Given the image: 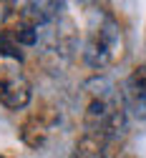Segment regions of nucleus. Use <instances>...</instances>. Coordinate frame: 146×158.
<instances>
[{
    "instance_id": "f257e3e1",
    "label": "nucleus",
    "mask_w": 146,
    "mask_h": 158,
    "mask_svg": "<svg viewBox=\"0 0 146 158\" xmlns=\"http://www.w3.org/2000/svg\"><path fill=\"white\" fill-rule=\"evenodd\" d=\"M123 48H126V43H123L121 25L111 15H103L98 25H93V30L88 33L86 48H83V60L93 70H106L123 58Z\"/></svg>"
},
{
    "instance_id": "f03ea898",
    "label": "nucleus",
    "mask_w": 146,
    "mask_h": 158,
    "mask_svg": "<svg viewBox=\"0 0 146 158\" xmlns=\"http://www.w3.org/2000/svg\"><path fill=\"white\" fill-rule=\"evenodd\" d=\"M33 98V88L20 73L0 75V103L10 110H23Z\"/></svg>"
},
{
    "instance_id": "7ed1b4c3",
    "label": "nucleus",
    "mask_w": 146,
    "mask_h": 158,
    "mask_svg": "<svg viewBox=\"0 0 146 158\" xmlns=\"http://www.w3.org/2000/svg\"><path fill=\"white\" fill-rule=\"evenodd\" d=\"M123 108L131 110L136 118H146V65L131 70V75L123 83Z\"/></svg>"
},
{
    "instance_id": "20e7f679",
    "label": "nucleus",
    "mask_w": 146,
    "mask_h": 158,
    "mask_svg": "<svg viewBox=\"0 0 146 158\" xmlns=\"http://www.w3.org/2000/svg\"><path fill=\"white\" fill-rule=\"evenodd\" d=\"M51 131H53V123L43 113H33L20 126V141L28 148H43L48 143V138H51Z\"/></svg>"
},
{
    "instance_id": "39448f33",
    "label": "nucleus",
    "mask_w": 146,
    "mask_h": 158,
    "mask_svg": "<svg viewBox=\"0 0 146 158\" xmlns=\"http://www.w3.org/2000/svg\"><path fill=\"white\" fill-rule=\"evenodd\" d=\"M60 10H63V3H46L43 0V3H25L20 13L28 23H33L40 30L43 25H51L53 20H58Z\"/></svg>"
},
{
    "instance_id": "423d86ee",
    "label": "nucleus",
    "mask_w": 146,
    "mask_h": 158,
    "mask_svg": "<svg viewBox=\"0 0 146 158\" xmlns=\"http://www.w3.org/2000/svg\"><path fill=\"white\" fill-rule=\"evenodd\" d=\"M108 146H111V143H108L103 135L86 131V133L76 141L71 158H106V156H108Z\"/></svg>"
},
{
    "instance_id": "0eeeda50",
    "label": "nucleus",
    "mask_w": 146,
    "mask_h": 158,
    "mask_svg": "<svg viewBox=\"0 0 146 158\" xmlns=\"http://www.w3.org/2000/svg\"><path fill=\"white\" fill-rule=\"evenodd\" d=\"M0 58H13V60H23V53L20 48L5 35V30L0 28Z\"/></svg>"
},
{
    "instance_id": "6e6552de",
    "label": "nucleus",
    "mask_w": 146,
    "mask_h": 158,
    "mask_svg": "<svg viewBox=\"0 0 146 158\" xmlns=\"http://www.w3.org/2000/svg\"><path fill=\"white\" fill-rule=\"evenodd\" d=\"M0 158H5V156H0Z\"/></svg>"
},
{
    "instance_id": "1a4fd4ad",
    "label": "nucleus",
    "mask_w": 146,
    "mask_h": 158,
    "mask_svg": "<svg viewBox=\"0 0 146 158\" xmlns=\"http://www.w3.org/2000/svg\"><path fill=\"white\" fill-rule=\"evenodd\" d=\"M126 158H131V156H126Z\"/></svg>"
}]
</instances>
